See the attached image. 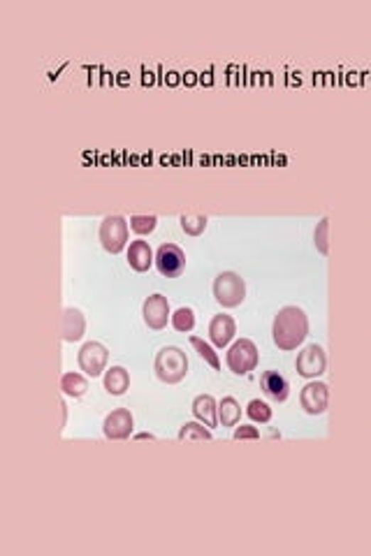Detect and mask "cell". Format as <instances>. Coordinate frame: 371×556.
I'll use <instances>...</instances> for the list:
<instances>
[{"mask_svg": "<svg viewBox=\"0 0 371 556\" xmlns=\"http://www.w3.org/2000/svg\"><path fill=\"white\" fill-rule=\"evenodd\" d=\"M84 329H86L84 313L75 306L63 308V320H60V337H63V341L68 343L79 341L84 337Z\"/></svg>", "mask_w": 371, "mask_h": 556, "instance_id": "5bb4252c", "label": "cell"}, {"mask_svg": "<svg viewBox=\"0 0 371 556\" xmlns=\"http://www.w3.org/2000/svg\"><path fill=\"white\" fill-rule=\"evenodd\" d=\"M246 415H249L253 422H258V425H267L271 420V408H269V403H264L260 399H251L249 405H246Z\"/></svg>", "mask_w": 371, "mask_h": 556, "instance_id": "cb8c5ba5", "label": "cell"}, {"mask_svg": "<svg viewBox=\"0 0 371 556\" xmlns=\"http://www.w3.org/2000/svg\"><path fill=\"white\" fill-rule=\"evenodd\" d=\"M107 361H109V352L98 341H88L79 348L77 364H79V371H84L86 376H91V378L102 376L104 371H107Z\"/></svg>", "mask_w": 371, "mask_h": 556, "instance_id": "8992f818", "label": "cell"}, {"mask_svg": "<svg viewBox=\"0 0 371 556\" xmlns=\"http://www.w3.org/2000/svg\"><path fill=\"white\" fill-rule=\"evenodd\" d=\"M214 299L223 308H235L246 299V280L237 271H223L214 280Z\"/></svg>", "mask_w": 371, "mask_h": 556, "instance_id": "3957f363", "label": "cell"}, {"mask_svg": "<svg viewBox=\"0 0 371 556\" xmlns=\"http://www.w3.org/2000/svg\"><path fill=\"white\" fill-rule=\"evenodd\" d=\"M299 405L308 415H323L330 405V387L318 381L306 383L299 392Z\"/></svg>", "mask_w": 371, "mask_h": 556, "instance_id": "30bf717a", "label": "cell"}, {"mask_svg": "<svg viewBox=\"0 0 371 556\" xmlns=\"http://www.w3.org/2000/svg\"><path fill=\"white\" fill-rule=\"evenodd\" d=\"M179 225H181V229L188 236H200L207 229V216H202V214H183L179 218Z\"/></svg>", "mask_w": 371, "mask_h": 556, "instance_id": "7402d4cb", "label": "cell"}, {"mask_svg": "<svg viewBox=\"0 0 371 556\" xmlns=\"http://www.w3.org/2000/svg\"><path fill=\"white\" fill-rule=\"evenodd\" d=\"M308 337V317L299 306H284L271 322V341L279 350H297Z\"/></svg>", "mask_w": 371, "mask_h": 556, "instance_id": "6da1fadb", "label": "cell"}, {"mask_svg": "<svg viewBox=\"0 0 371 556\" xmlns=\"http://www.w3.org/2000/svg\"><path fill=\"white\" fill-rule=\"evenodd\" d=\"M156 262V253L151 251V246H149V241L144 239H135L130 241L128 246V264L135 271H149L151 269V264Z\"/></svg>", "mask_w": 371, "mask_h": 556, "instance_id": "9a60e30c", "label": "cell"}, {"mask_svg": "<svg viewBox=\"0 0 371 556\" xmlns=\"http://www.w3.org/2000/svg\"><path fill=\"white\" fill-rule=\"evenodd\" d=\"M128 220L123 216H104L100 223V244L102 249L119 255L128 246Z\"/></svg>", "mask_w": 371, "mask_h": 556, "instance_id": "5b68a950", "label": "cell"}, {"mask_svg": "<svg viewBox=\"0 0 371 556\" xmlns=\"http://www.w3.org/2000/svg\"><path fill=\"white\" fill-rule=\"evenodd\" d=\"M237 334V322L232 315L218 313L209 322V339L216 348H227Z\"/></svg>", "mask_w": 371, "mask_h": 556, "instance_id": "7c38bea8", "label": "cell"}, {"mask_svg": "<svg viewBox=\"0 0 371 556\" xmlns=\"http://www.w3.org/2000/svg\"><path fill=\"white\" fill-rule=\"evenodd\" d=\"M193 415H195L202 425H207L209 429L220 425L218 422V403L211 394H200L193 399Z\"/></svg>", "mask_w": 371, "mask_h": 556, "instance_id": "2e32d148", "label": "cell"}, {"mask_svg": "<svg viewBox=\"0 0 371 556\" xmlns=\"http://www.w3.org/2000/svg\"><path fill=\"white\" fill-rule=\"evenodd\" d=\"M172 327L181 334L193 332V327H195V313H193V308H188V306L176 308L172 313Z\"/></svg>", "mask_w": 371, "mask_h": 556, "instance_id": "44dd1931", "label": "cell"}, {"mask_svg": "<svg viewBox=\"0 0 371 556\" xmlns=\"http://www.w3.org/2000/svg\"><path fill=\"white\" fill-rule=\"evenodd\" d=\"M328 234H330V218H323L321 223H318L316 232H313V244H316V249L321 251L323 255H328V253H330Z\"/></svg>", "mask_w": 371, "mask_h": 556, "instance_id": "484cf974", "label": "cell"}, {"mask_svg": "<svg viewBox=\"0 0 371 556\" xmlns=\"http://www.w3.org/2000/svg\"><path fill=\"white\" fill-rule=\"evenodd\" d=\"M102 385H104V392L107 394L121 396L130 390V374L123 366H112V369L104 371Z\"/></svg>", "mask_w": 371, "mask_h": 556, "instance_id": "e0dca14e", "label": "cell"}, {"mask_svg": "<svg viewBox=\"0 0 371 556\" xmlns=\"http://www.w3.org/2000/svg\"><path fill=\"white\" fill-rule=\"evenodd\" d=\"M156 267L167 278L181 276L186 269V253L176 244H163L156 251Z\"/></svg>", "mask_w": 371, "mask_h": 556, "instance_id": "9c48e42d", "label": "cell"}, {"mask_svg": "<svg viewBox=\"0 0 371 556\" xmlns=\"http://www.w3.org/2000/svg\"><path fill=\"white\" fill-rule=\"evenodd\" d=\"M158 225V218L156 216H130V229L139 236L144 234H151Z\"/></svg>", "mask_w": 371, "mask_h": 556, "instance_id": "d4e9b609", "label": "cell"}, {"mask_svg": "<svg viewBox=\"0 0 371 556\" xmlns=\"http://www.w3.org/2000/svg\"><path fill=\"white\" fill-rule=\"evenodd\" d=\"M142 317H144V325L149 329L154 332H161L167 327V320H172V313H170V302L167 297L156 293L151 297L144 299V306H142Z\"/></svg>", "mask_w": 371, "mask_h": 556, "instance_id": "ba28073f", "label": "cell"}, {"mask_svg": "<svg viewBox=\"0 0 371 556\" xmlns=\"http://www.w3.org/2000/svg\"><path fill=\"white\" fill-rule=\"evenodd\" d=\"M258 359H260L258 346L251 339H240L227 348L225 364L235 376H249L258 366Z\"/></svg>", "mask_w": 371, "mask_h": 556, "instance_id": "277c9868", "label": "cell"}, {"mask_svg": "<svg viewBox=\"0 0 371 556\" xmlns=\"http://www.w3.org/2000/svg\"><path fill=\"white\" fill-rule=\"evenodd\" d=\"M132 427H135V418L128 408H117L112 410L102 422V434L109 440H126L132 436Z\"/></svg>", "mask_w": 371, "mask_h": 556, "instance_id": "8fae6325", "label": "cell"}, {"mask_svg": "<svg viewBox=\"0 0 371 556\" xmlns=\"http://www.w3.org/2000/svg\"><path fill=\"white\" fill-rule=\"evenodd\" d=\"M260 387L267 399L284 403L290 396V383L286 376H281L279 371H264L260 376Z\"/></svg>", "mask_w": 371, "mask_h": 556, "instance_id": "4fadbf2b", "label": "cell"}, {"mask_svg": "<svg viewBox=\"0 0 371 556\" xmlns=\"http://www.w3.org/2000/svg\"><path fill=\"white\" fill-rule=\"evenodd\" d=\"M190 346L198 350V355L207 361V364L211 366V369H220V359H218V355H216V350L209 346V343L205 341V339H200V337H190Z\"/></svg>", "mask_w": 371, "mask_h": 556, "instance_id": "603a6c76", "label": "cell"}, {"mask_svg": "<svg viewBox=\"0 0 371 556\" xmlns=\"http://www.w3.org/2000/svg\"><path fill=\"white\" fill-rule=\"evenodd\" d=\"M154 371L158 381H163L167 385H176L188 374V357H186V352L181 348L165 346L158 350V355L154 359Z\"/></svg>", "mask_w": 371, "mask_h": 556, "instance_id": "7a4b0ae2", "label": "cell"}, {"mask_svg": "<svg viewBox=\"0 0 371 556\" xmlns=\"http://www.w3.org/2000/svg\"><path fill=\"white\" fill-rule=\"evenodd\" d=\"M325 369H328V355H325L323 346H318V343L306 346L295 359V371L302 378H308V381H316L318 376H323Z\"/></svg>", "mask_w": 371, "mask_h": 556, "instance_id": "52a82bcc", "label": "cell"}, {"mask_svg": "<svg viewBox=\"0 0 371 556\" xmlns=\"http://www.w3.org/2000/svg\"><path fill=\"white\" fill-rule=\"evenodd\" d=\"M242 420V405L235 396H223L218 401V422L220 427H237Z\"/></svg>", "mask_w": 371, "mask_h": 556, "instance_id": "ac0fdd59", "label": "cell"}, {"mask_svg": "<svg viewBox=\"0 0 371 556\" xmlns=\"http://www.w3.org/2000/svg\"><path fill=\"white\" fill-rule=\"evenodd\" d=\"M179 440H211V429L202 422H186L176 434Z\"/></svg>", "mask_w": 371, "mask_h": 556, "instance_id": "ffe728a7", "label": "cell"}, {"mask_svg": "<svg viewBox=\"0 0 371 556\" xmlns=\"http://www.w3.org/2000/svg\"><path fill=\"white\" fill-rule=\"evenodd\" d=\"M235 440H242V438H260V431H258V427H249V425H237L235 427Z\"/></svg>", "mask_w": 371, "mask_h": 556, "instance_id": "4316f807", "label": "cell"}, {"mask_svg": "<svg viewBox=\"0 0 371 556\" xmlns=\"http://www.w3.org/2000/svg\"><path fill=\"white\" fill-rule=\"evenodd\" d=\"M60 390L68 396H75V399H82V396L88 392V381L84 374H77V371H68V374L60 376Z\"/></svg>", "mask_w": 371, "mask_h": 556, "instance_id": "d6986e66", "label": "cell"}]
</instances>
